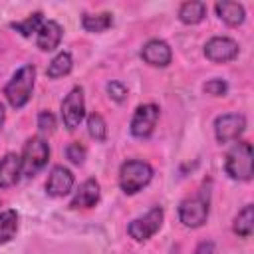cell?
Wrapping results in <instances>:
<instances>
[{
    "label": "cell",
    "instance_id": "cell-7",
    "mask_svg": "<svg viewBox=\"0 0 254 254\" xmlns=\"http://www.w3.org/2000/svg\"><path fill=\"white\" fill-rule=\"evenodd\" d=\"M85 117V101H83V89L79 85H75L65 99L62 101V121L64 125L73 131L75 127H79V123Z\"/></svg>",
    "mask_w": 254,
    "mask_h": 254
},
{
    "label": "cell",
    "instance_id": "cell-16",
    "mask_svg": "<svg viewBox=\"0 0 254 254\" xmlns=\"http://www.w3.org/2000/svg\"><path fill=\"white\" fill-rule=\"evenodd\" d=\"M214 10H216L218 18H220L222 22H226L228 26H238V24H242V22H244V16H246L244 6L238 4V2H232V0H220V2H216Z\"/></svg>",
    "mask_w": 254,
    "mask_h": 254
},
{
    "label": "cell",
    "instance_id": "cell-3",
    "mask_svg": "<svg viewBox=\"0 0 254 254\" xmlns=\"http://www.w3.org/2000/svg\"><path fill=\"white\" fill-rule=\"evenodd\" d=\"M151 179H153V167L147 161L131 159V161H125L119 169V187L127 194L139 192L143 187L149 185Z\"/></svg>",
    "mask_w": 254,
    "mask_h": 254
},
{
    "label": "cell",
    "instance_id": "cell-26",
    "mask_svg": "<svg viewBox=\"0 0 254 254\" xmlns=\"http://www.w3.org/2000/svg\"><path fill=\"white\" fill-rule=\"evenodd\" d=\"M107 93L115 101H123L127 97V89H125V85L121 81H109L107 83Z\"/></svg>",
    "mask_w": 254,
    "mask_h": 254
},
{
    "label": "cell",
    "instance_id": "cell-13",
    "mask_svg": "<svg viewBox=\"0 0 254 254\" xmlns=\"http://www.w3.org/2000/svg\"><path fill=\"white\" fill-rule=\"evenodd\" d=\"M22 159L16 153H6L0 159V189H10L20 181Z\"/></svg>",
    "mask_w": 254,
    "mask_h": 254
},
{
    "label": "cell",
    "instance_id": "cell-18",
    "mask_svg": "<svg viewBox=\"0 0 254 254\" xmlns=\"http://www.w3.org/2000/svg\"><path fill=\"white\" fill-rule=\"evenodd\" d=\"M232 230L234 234L242 236V238H248L254 230V206L252 204H246L236 216H234V222H232Z\"/></svg>",
    "mask_w": 254,
    "mask_h": 254
},
{
    "label": "cell",
    "instance_id": "cell-4",
    "mask_svg": "<svg viewBox=\"0 0 254 254\" xmlns=\"http://www.w3.org/2000/svg\"><path fill=\"white\" fill-rule=\"evenodd\" d=\"M20 159H22V175H26V177L38 175L50 159V147H48L46 139L40 137V135L30 137L24 145V151H22Z\"/></svg>",
    "mask_w": 254,
    "mask_h": 254
},
{
    "label": "cell",
    "instance_id": "cell-5",
    "mask_svg": "<svg viewBox=\"0 0 254 254\" xmlns=\"http://www.w3.org/2000/svg\"><path fill=\"white\" fill-rule=\"evenodd\" d=\"M179 218L189 228H198L208 218V194L202 190L179 204Z\"/></svg>",
    "mask_w": 254,
    "mask_h": 254
},
{
    "label": "cell",
    "instance_id": "cell-22",
    "mask_svg": "<svg viewBox=\"0 0 254 254\" xmlns=\"http://www.w3.org/2000/svg\"><path fill=\"white\" fill-rule=\"evenodd\" d=\"M44 24V18H42V12H34V14H30L24 22H12L10 26L16 30V32H20L22 36H32L34 32L38 34V30H40V26Z\"/></svg>",
    "mask_w": 254,
    "mask_h": 254
},
{
    "label": "cell",
    "instance_id": "cell-1",
    "mask_svg": "<svg viewBox=\"0 0 254 254\" xmlns=\"http://www.w3.org/2000/svg\"><path fill=\"white\" fill-rule=\"evenodd\" d=\"M224 169L230 179L250 181L254 175V151L248 141H238L224 159Z\"/></svg>",
    "mask_w": 254,
    "mask_h": 254
},
{
    "label": "cell",
    "instance_id": "cell-27",
    "mask_svg": "<svg viewBox=\"0 0 254 254\" xmlns=\"http://www.w3.org/2000/svg\"><path fill=\"white\" fill-rule=\"evenodd\" d=\"M38 127L42 131H54L56 127V117L50 113V111H40L38 115Z\"/></svg>",
    "mask_w": 254,
    "mask_h": 254
},
{
    "label": "cell",
    "instance_id": "cell-28",
    "mask_svg": "<svg viewBox=\"0 0 254 254\" xmlns=\"http://www.w3.org/2000/svg\"><path fill=\"white\" fill-rule=\"evenodd\" d=\"M194 254H214V244L210 240H204L194 248Z\"/></svg>",
    "mask_w": 254,
    "mask_h": 254
},
{
    "label": "cell",
    "instance_id": "cell-17",
    "mask_svg": "<svg viewBox=\"0 0 254 254\" xmlns=\"http://www.w3.org/2000/svg\"><path fill=\"white\" fill-rule=\"evenodd\" d=\"M204 16H206V4L200 0L183 2L179 8V20L183 24H198Z\"/></svg>",
    "mask_w": 254,
    "mask_h": 254
},
{
    "label": "cell",
    "instance_id": "cell-12",
    "mask_svg": "<svg viewBox=\"0 0 254 254\" xmlns=\"http://www.w3.org/2000/svg\"><path fill=\"white\" fill-rule=\"evenodd\" d=\"M141 58L149 64V65H155V67H165L171 64V58H173V52L169 48V44L165 40H149L143 50H141Z\"/></svg>",
    "mask_w": 254,
    "mask_h": 254
},
{
    "label": "cell",
    "instance_id": "cell-21",
    "mask_svg": "<svg viewBox=\"0 0 254 254\" xmlns=\"http://www.w3.org/2000/svg\"><path fill=\"white\" fill-rule=\"evenodd\" d=\"M71 65H73V62H71L69 52H60V54L48 64L46 73H48V77H64V75H67V73L71 71Z\"/></svg>",
    "mask_w": 254,
    "mask_h": 254
},
{
    "label": "cell",
    "instance_id": "cell-19",
    "mask_svg": "<svg viewBox=\"0 0 254 254\" xmlns=\"http://www.w3.org/2000/svg\"><path fill=\"white\" fill-rule=\"evenodd\" d=\"M113 24V16L109 12H101V14H83L81 16V26L85 32H105L109 26Z\"/></svg>",
    "mask_w": 254,
    "mask_h": 254
},
{
    "label": "cell",
    "instance_id": "cell-11",
    "mask_svg": "<svg viewBox=\"0 0 254 254\" xmlns=\"http://www.w3.org/2000/svg\"><path fill=\"white\" fill-rule=\"evenodd\" d=\"M73 189V175L67 167L56 165L50 171V177L46 181V192L50 196H65Z\"/></svg>",
    "mask_w": 254,
    "mask_h": 254
},
{
    "label": "cell",
    "instance_id": "cell-2",
    "mask_svg": "<svg viewBox=\"0 0 254 254\" xmlns=\"http://www.w3.org/2000/svg\"><path fill=\"white\" fill-rule=\"evenodd\" d=\"M34 79H36V67L32 64H26L6 83L4 95H6L8 103L14 109H22L28 103V99L32 95V89H34Z\"/></svg>",
    "mask_w": 254,
    "mask_h": 254
},
{
    "label": "cell",
    "instance_id": "cell-15",
    "mask_svg": "<svg viewBox=\"0 0 254 254\" xmlns=\"http://www.w3.org/2000/svg\"><path fill=\"white\" fill-rule=\"evenodd\" d=\"M99 183L95 179H87L85 183H81V187L77 189V192L73 194L69 206L71 208H91L99 202Z\"/></svg>",
    "mask_w": 254,
    "mask_h": 254
},
{
    "label": "cell",
    "instance_id": "cell-6",
    "mask_svg": "<svg viewBox=\"0 0 254 254\" xmlns=\"http://www.w3.org/2000/svg\"><path fill=\"white\" fill-rule=\"evenodd\" d=\"M163 216H165L163 208H161V206H153L149 212H145L143 216H139V218H135V220L129 222V226H127L129 236H131L133 240H137V242L149 240V238L161 228Z\"/></svg>",
    "mask_w": 254,
    "mask_h": 254
},
{
    "label": "cell",
    "instance_id": "cell-14",
    "mask_svg": "<svg viewBox=\"0 0 254 254\" xmlns=\"http://www.w3.org/2000/svg\"><path fill=\"white\" fill-rule=\"evenodd\" d=\"M62 34H64L62 26H60L56 20H48V22H44V24L40 26V30H38V34H36V44H38L40 50L52 52V50H56V48L60 46Z\"/></svg>",
    "mask_w": 254,
    "mask_h": 254
},
{
    "label": "cell",
    "instance_id": "cell-20",
    "mask_svg": "<svg viewBox=\"0 0 254 254\" xmlns=\"http://www.w3.org/2000/svg\"><path fill=\"white\" fill-rule=\"evenodd\" d=\"M18 230V214L16 210L8 208V210H2L0 212V244H6L14 238Z\"/></svg>",
    "mask_w": 254,
    "mask_h": 254
},
{
    "label": "cell",
    "instance_id": "cell-29",
    "mask_svg": "<svg viewBox=\"0 0 254 254\" xmlns=\"http://www.w3.org/2000/svg\"><path fill=\"white\" fill-rule=\"evenodd\" d=\"M4 117H6V111H4V105L0 103V129H2V125H4Z\"/></svg>",
    "mask_w": 254,
    "mask_h": 254
},
{
    "label": "cell",
    "instance_id": "cell-25",
    "mask_svg": "<svg viewBox=\"0 0 254 254\" xmlns=\"http://www.w3.org/2000/svg\"><path fill=\"white\" fill-rule=\"evenodd\" d=\"M202 89L208 93V95H224L226 93V89H228V85H226V81L224 79H210V81H206L204 85H202Z\"/></svg>",
    "mask_w": 254,
    "mask_h": 254
},
{
    "label": "cell",
    "instance_id": "cell-24",
    "mask_svg": "<svg viewBox=\"0 0 254 254\" xmlns=\"http://www.w3.org/2000/svg\"><path fill=\"white\" fill-rule=\"evenodd\" d=\"M85 147L81 145V143H69L67 147H65V155H67V159L73 163V165H81L83 161H85Z\"/></svg>",
    "mask_w": 254,
    "mask_h": 254
},
{
    "label": "cell",
    "instance_id": "cell-9",
    "mask_svg": "<svg viewBox=\"0 0 254 254\" xmlns=\"http://www.w3.org/2000/svg\"><path fill=\"white\" fill-rule=\"evenodd\" d=\"M159 119V107L155 103H143L135 109L131 119V135L137 139H145L153 133Z\"/></svg>",
    "mask_w": 254,
    "mask_h": 254
},
{
    "label": "cell",
    "instance_id": "cell-10",
    "mask_svg": "<svg viewBox=\"0 0 254 254\" xmlns=\"http://www.w3.org/2000/svg\"><path fill=\"white\" fill-rule=\"evenodd\" d=\"M204 56L210 60V62H218V64H224V62H230L238 56V44L232 40V38H226V36H214L206 42L204 46Z\"/></svg>",
    "mask_w": 254,
    "mask_h": 254
},
{
    "label": "cell",
    "instance_id": "cell-8",
    "mask_svg": "<svg viewBox=\"0 0 254 254\" xmlns=\"http://www.w3.org/2000/svg\"><path fill=\"white\" fill-rule=\"evenodd\" d=\"M246 129V117L242 113H224L214 121V135L218 143L236 141Z\"/></svg>",
    "mask_w": 254,
    "mask_h": 254
},
{
    "label": "cell",
    "instance_id": "cell-23",
    "mask_svg": "<svg viewBox=\"0 0 254 254\" xmlns=\"http://www.w3.org/2000/svg\"><path fill=\"white\" fill-rule=\"evenodd\" d=\"M87 131H89V135H91L95 141H105V137H107L105 119H103L99 113H91V115L87 117Z\"/></svg>",
    "mask_w": 254,
    "mask_h": 254
}]
</instances>
